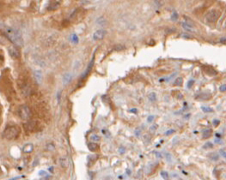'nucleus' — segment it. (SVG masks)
<instances>
[{
    "mask_svg": "<svg viewBox=\"0 0 226 180\" xmlns=\"http://www.w3.org/2000/svg\"><path fill=\"white\" fill-rule=\"evenodd\" d=\"M4 34L8 38V40H10L14 45H16V46H22L23 40L21 32L19 30L11 27H5L4 29Z\"/></svg>",
    "mask_w": 226,
    "mask_h": 180,
    "instance_id": "1",
    "label": "nucleus"
},
{
    "mask_svg": "<svg viewBox=\"0 0 226 180\" xmlns=\"http://www.w3.org/2000/svg\"><path fill=\"white\" fill-rule=\"evenodd\" d=\"M20 134V129L17 126L10 125L5 128V129L3 132V136L7 140H14L18 137Z\"/></svg>",
    "mask_w": 226,
    "mask_h": 180,
    "instance_id": "2",
    "label": "nucleus"
},
{
    "mask_svg": "<svg viewBox=\"0 0 226 180\" xmlns=\"http://www.w3.org/2000/svg\"><path fill=\"white\" fill-rule=\"evenodd\" d=\"M17 113L20 119L22 120H28L29 117H31V111L28 105H22L18 107L17 110Z\"/></svg>",
    "mask_w": 226,
    "mask_h": 180,
    "instance_id": "3",
    "label": "nucleus"
},
{
    "mask_svg": "<svg viewBox=\"0 0 226 180\" xmlns=\"http://www.w3.org/2000/svg\"><path fill=\"white\" fill-rule=\"evenodd\" d=\"M19 88H20V89H21V92L23 96L27 97L31 94V87H30V84H29L28 82L22 81V83L19 82Z\"/></svg>",
    "mask_w": 226,
    "mask_h": 180,
    "instance_id": "4",
    "label": "nucleus"
},
{
    "mask_svg": "<svg viewBox=\"0 0 226 180\" xmlns=\"http://www.w3.org/2000/svg\"><path fill=\"white\" fill-rule=\"evenodd\" d=\"M220 16V13L216 10H212L206 14V20L210 22H216Z\"/></svg>",
    "mask_w": 226,
    "mask_h": 180,
    "instance_id": "5",
    "label": "nucleus"
},
{
    "mask_svg": "<svg viewBox=\"0 0 226 180\" xmlns=\"http://www.w3.org/2000/svg\"><path fill=\"white\" fill-rule=\"evenodd\" d=\"M23 128L27 132H34L37 129V122L34 120L28 121L27 123H23Z\"/></svg>",
    "mask_w": 226,
    "mask_h": 180,
    "instance_id": "6",
    "label": "nucleus"
},
{
    "mask_svg": "<svg viewBox=\"0 0 226 180\" xmlns=\"http://www.w3.org/2000/svg\"><path fill=\"white\" fill-rule=\"evenodd\" d=\"M94 62H95V53H94L92 59H91V61L90 62V64H89V65H88L86 70H84V72L83 74H82L81 78H80V79H81V80H80L81 82L84 81L85 79L87 78V76L90 75V71H91V70H92V68H93V65H94Z\"/></svg>",
    "mask_w": 226,
    "mask_h": 180,
    "instance_id": "7",
    "label": "nucleus"
},
{
    "mask_svg": "<svg viewBox=\"0 0 226 180\" xmlns=\"http://www.w3.org/2000/svg\"><path fill=\"white\" fill-rule=\"evenodd\" d=\"M9 54H10V56L12 58H14V59H16V58H19L20 57H21V52H20L19 49L17 48V47L16 46H10L9 47Z\"/></svg>",
    "mask_w": 226,
    "mask_h": 180,
    "instance_id": "8",
    "label": "nucleus"
},
{
    "mask_svg": "<svg viewBox=\"0 0 226 180\" xmlns=\"http://www.w3.org/2000/svg\"><path fill=\"white\" fill-rule=\"evenodd\" d=\"M107 31L104 30V29H99V30H96L95 33L93 34V40H101L104 38V36L106 35Z\"/></svg>",
    "mask_w": 226,
    "mask_h": 180,
    "instance_id": "9",
    "label": "nucleus"
},
{
    "mask_svg": "<svg viewBox=\"0 0 226 180\" xmlns=\"http://www.w3.org/2000/svg\"><path fill=\"white\" fill-rule=\"evenodd\" d=\"M60 4H61L60 1H51L47 6V10L49 11L56 10L60 6Z\"/></svg>",
    "mask_w": 226,
    "mask_h": 180,
    "instance_id": "10",
    "label": "nucleus"
},
{
    "mask_svg": "<svg viewBox=\"0 0 226 180\" xmlns=\"http://www.w3.org/2000/svg\"><path fill=\"white\" fill-rule=\"evenodd\" d=\"M203 70L205 71V73L206 74V75L210 76H216L217 74H218V72H217L216 70H214L212 67H211V66H204L203 67Z\"/></svg>",
    "mask_w": 226,
    "mask_h": 180,
    "instance_id": "11",
    "label": "nucleus"
},
{
    "mask_svg": "<svg viewBox=\"0 0 226 180\" xmlns=\"http://www.w3.org/2000/svg\"><path fill=\"white\" fill-rule=\"evenodd\" d=\"M34 78L38 84H40L42 82V78H43L42 72L40 71V70H35V71L34 72Z\"/></svg>",
    "mask_w": 226,
    "mask_h": 180,
    "instance_id": "12",
    "label": "nucleus"
},
{
    "mask_svg": "<svg viewBox=\"0 0 226 180\" xmlns=\"http://www.w3.org/2000/svg\"><path fill=\"white\" fill-rule=\"evenodd\" d=\"M33 150H34V145L32 143L25 144L22 147V151L25 153H30L33 152Z\"/></svg>",
    "mask_w": 226,
    "mask_h": 180,
    "instance_id": "13",
    "label": "nucleus"
},
{
    "mask_svg": "<svg viewBox=\"0 0 226 180\" xmlns=\"http://www.w3.org/2000/svg\"><path fill=\"white\" fill-rule=\"evenodd\" d=\"M88 148H89L90 151H91V152H96V151H97V150L99 149V145H98L97 143L93 142V141H91V142H89V143H88Z\"/></svg>",
    "mask_w": 226,
    "mask_h": 180,
    "instance_id": "14",
    "label": "nucleus"
},
{
    "mask_svg": "<svg viewBox=\"0 0 226 180\" xmlns=\"http://www.w3.org/2000/svg\"><path fill=\"white\" fill-rule=\"evenodd\" d=\"M72 79V75L71 73H66L63 76V83L64 85L68 84Z\"/></svg>",
    "mask_w": 226,
    "mask_h": 180,
    "instance_id": "15",
    "label": "nucleus"
},
{
    "mask_svg": "<svg viewBox=\"0 0 226 180\" xmlns=\"http://www.w3.org/2000/svg\"><path fill=\"white\" fill-rule=\"evenodd\" d=\"M60 164L62 168H66L68 166V160L66 158V157H63V158H60Z\"/></svg>",
    "mask_w": 226,
    "mask_h": 180,
    "instance_id": "16",
    "label": "nucleus"
},
{
    "mask_svg": "<svg viewBox=\"0 0 226 180\" xmlns=\"http://www.w3.org/2000/svg\"><path fill=\"white\" fill-rule=\"evenodd\" d=\"M212 131L211 129H205V131H203V138L204 139H207V138H209L211 135H212Z\"/></svg>",
    "mask_w": 226,
    "mask_h": 180,
    "instance_id": "17",
    "label": "nucleus"
},
{
    "mask_svg": "<svg viewBox=\"0 0 226 180\" xmlns=\"http://www.w3.org/2000/svg\"><path fill=\"white\" fill-rule=\"evenodd\" d=\"M181 26H182V28L185 29V30H187V31L193 32V30H194V29H193V26H192V25H190V24H188V23L183 22L182 24H181Z\"/></svg>",
    "mask_w": 226,
    "mask_h": 180,
    "instance_id": "18",
    "label": "nucleus"
},
{
    "mask_svg": "<svg viewBox=\"0 0 226 180\" xmlns=\"http://www.w3.org/2000/svg\"><path fill=\"white\" fill-rule=\"evenodd\" d=\"M90 139L93 142H97V141H99L100 140H101V137H100L99 135H96V134H92L90 136Z\"/></svg>",
    "mask_w": 226,
    "mask_h": 180,
    "instance_id": "19",
    "label": "nucleus"
},
{
    "mask_svg": "<svg viewBox=\"0 0 226 180\" xmlns=\"http://www.w3.org/2000/svg\"><path fill=\"white\" fill-rule=\"evenodd\" d=\"M210 97H211L210 94H199V95H198L197 97H196V99H199V100H208Z\"/></svg>",
    "mask_w": 226,
    "mask_h": 180,
    "instance_id": "20",
    "label": "nucleus"
},
{
    "mask_svg": "<svg viewBox=\"0 0 226 180\" xmlns=\"http://www.w3.org/2000/svg\"><path fill=\"white\" fill-rule=\"evenodd\" d=\"M148 98L151 102L156 101V100H157V94H156V93H154V92H151V93L149 94Z\"/></svg>",
    "mask_w": 226,
    "mask_h": 180,
    "instance_id": "21",
    "label": "nucleus"
},
{
    "mask_svg": "<svg viewBox=\"0 0 226 180\" xmlns=\"http://www.w3.org/2000/svg\"><path fill=\"white\" fill-rule=\"evenodd\" d=\"M71 41H72V43H74V44H77V43H78L79 39H78V35L76 34H72V35H71Z\"/></svg>",
    "mask_w": 226,
    "mask_h": 180,
    "instance_id": "22",
    "label": "nucleus"
},
{
    "mask_svg": "<svg viewBox=\"0 0 226 180\" xmlns=\"http://www.w3.org/2000/svg\"><path fill=\"white\" fill-rule=\"evenodd\" d=\"M182 82H183V79L182 78H181V77H177L175 80V86H181V85H182Z\"/></svg>",
    "mask_w": 226,
    "mask_h": 180,
    "instance_id": "23",
    "label": "nucleus"
},
{
    "mask_svg": "<svg viewBox=\"0 0 226 180\" xmlns=\"http://www.w3.org/2000/svg\"><path fill=\"white\" fill-rule=\"evenodd\" d=\"M46 149L48 150V151H53V150L55 149V146L53 143H47L46 144Z\"/></svg>",
    "mask_w": 226,
    "mask_h": 180,
    "instance_id": "24",
    "label": "nucleus"
},
{
    "mask_svg": "<svg viewBox=\"0 0 226 180\" xmlns=\"http://www.w3.org/2000/svg\"><path fill=\"white\" fill-rule=\"evenodd\" d=\"M160 174H161V176H162V178L164 180H168L169 179V173L167 172H165V171H162Z\"/></svg>",
    "mask_w": 226,
    "mask_h": 180,
    "instance_id": "25",
    "label": "nucleus"
},
{
    "mask_svg": "<svg viewBox=\"0 0 226 180\" xmlns=\"http://www.w3.org/2000/svg\"><path fill=\"white\" fill-rule=\"evenodd\" d=\"M124 49H125V46L122 45H115V46L113 48V50H114V51H121V50H124Z\"/></svg>",
    "mask_w": 226,
    "mask_h": 180,
    "instance_id": "26",
    "label": "nucleus"
},
{
    "mask_svg": "<svg viewBox=\"0 0 226 180\" xmlns=\"http://www.w3.org/2000/svg\"><path fill=\"white\" fill-rule=\"evenodd\" d=\"M201 110L204 111V113H212V111H213V110L212 108L210 107H201Z\"/></svg>",
    "mask_w": 226,
    "mask_h": 180,
    "instance_id": "27",
    "label": "nucleus"
},
{
    "mask_svg": "<svg viewBox=\"0 0 226 180\" xmlns=\"http://www.w3.org/2000/svg\"><path fill=\"white\" fill-rule=\"evenodd\" d=\"M177 19H178V14L176 11H174L171 15V20L175 22V21H177Z\"/></svg>",
    "mask_w": 226,
    "mask_h": 180,
    "instance_id": "28",
    "label": "nucleus"
},
{
    "mask_svg": "<svg viewBox=\"0 0 226 180\" xmlns=\"http://www.w3.org/2000/svg\"><path fill=\"white\" fill-rule=\"evenodd\" d=\"M210 157H211V159H212V160H218L219 156H218V153H212V154H211Z\"/></svg>",
    "mask_w": 226,
    "mask_h": 180,
    "instance_id": "29",
    "label": "nucleus"
},
{
    "mask_svg": "<svg viewBox=\"0 0 226 180\" xmlns=\"http://www.w3.org/2000/svg\"><path fill=\"white\" fill-rule=\"evenodd\" d=\"M213 147V145H212V142H209V141H208V142H206L204 145V148L205 149H207V148H211V147Z\"/></svg>",
    "mask_w": 226,
    "mask_h": 180,
    "instance_id": "30",
    "label": "nucleus"
},
{
    "mask_svg": "<svg viewBox=\"0 0 226 180\" xmlns=\"http://www.w3.org/2000/svg\"><path fill=\"white\" fill-rule=\"evenodd\" d=\"M97 22L99 23L100 25H104L105 23H106V21L104 20L103 17H101V18L97 20Z\"/></svg>",
    "mask_w": 226,
    "mask_h": 180,
    "instance_id": "31",
    "label": "nucleus"
},
{
    "mask_svg": "<svg viewBox=\"0 0 226 180\" xmlns=\"http://www.w3.org/2000/svg\"><path fill=\"white\" fill-rule=\"evenodd\" d=\"M157 129V125H152L151 128H150V132H151V133H154Z\"/></svg>",
    "mask_w": 226,
    "mask_h": 180,
    "instance_id": "32",
    "label": "nucleus"
},
{
    "mask_svg": "<svg viewBox=\"0 0 226 180\" xmlns=\"http://www.w3.org/2000/svg\"><path fill=\"white\" fill-rule=\"evenodd\" d=\"M193 83H194V80H193V79H191V80L188 81V82H187V88H192V86L193 85Z\"/></svg>",
    "mask_w": 226,
    "mask_h": 180,
    "instance_id": "33",
    "label": "nucleus"
},
{
    "mask_svg": "<svg viewBox=\"0 0 226 180\" xmlns=\"http://www.w3.org/2000/svg\"><path fill=\"white\" fill-rule=\"evenodd\" d=\"M175 129H169V131H167L166 132H165V135H171V134H173V133H175Z\"/></svg>",
    "mask_w": 226,
    "mask_h": 180,
    "instance_id": "34",
    "label": "nucleus"
},
{
    "mask_svg": "<svg viewBox=\"0 0 226 180\" xmlns=\"http://www.w3.org/2000/svg\"><path fill=\"white\" fill-rule=\"evenodd\" d=\"M154 119H155V117L153 116V115H151V116H149L148 117V119H147V121L149 123H151L152 121L154 120Z\"/></svg>",
    "mask_w": 226,
    "mask_h": 180,
    "instance_id": "35",
    "label": "nucleus"
},
{
    "mask_svg": "<svg viewBox=\"0 0 226 180\" xmlns=\"http://www.w3.org/2000/svg\"><path fill=\"white\" fill-rule=\"evenodd\" d=\"M219 90L221 91V92H224V91H226V85L224 84V85H222V86H220Z\"/></svg>",
    "mask_w": 226,
    "mask_h": 180,
    "instance_id": "36",
    "label": "nucleus"
},
{
    "mask_svg": "<svg viewBox=\"0 0 226 180\" xmlns=\"http://www.w3.org/2000/svg\"><path fill=\"white\" fill-rule=\"evenodd\" d=\"M165 156H166L167 160L169 162H171V155H170V153H165Z\"/></svg>",
    "mask_w": 226,
    "mask_h": 180,
    "instance_id": "37",
    "label": "nucleus"
},
{
    "mask_svg": "<svg viewBox=\"0 0 226 180\" xmlns=\"http://www.w3.org/2000/svg\"><path fill=\"white\" fill-rule=\"evenodd\" d=\"M219 123H220V121L218 120V119H214V120H213V122H212V123H213V125H214V126L218 125H219Z\"/></svg>",
    "mask_w": 226,
    "mask_h": 180,
    "instance_id": "38",
    "label": "nucleus"
},
{
    "mask_svg": "<svg viewBox=\"0 0 226 180\" xmlns=\"http://www.w3.org/2000/svg\"><path fill=\"white\" fill-rule=\"evenodd\" d=\"M130 113H135V114H137V113H138V109H137V108H133V109H131V110H130Z\"/></svg>",
    "mask_w": 226,
    "mask_h": 180,
    "instance_id": "39",
    "label": "nucleus"
},
{
    "mask_svg": "<svg viewBox=\"0 0 226 180\" xmlns=\"http://www.w3.org/2000/svg\"><path fill=\"white\" fill-rule=\"evenodd\" d=\"M60 97H61V92H58V94H57V99H58V103L60 102Z\"/></svg>",
    "mask_w": 226,
    "mask_h": 180,
    "instance_id": "40",
    "label": "nucleus"
},
{
    "mask_svg": "<svg viewBox=\"0 0 226 180\" xmlns=\"http://www.w3.org/2000/svg\"><path fill=\"white\" fill-rule=\"evenodd\" d=\"M119 151H120V153H124V152H125V148H124V147H120Z\"/></svg>",
    "mask_w": 226,
    "mask_h": 180,
    "instance_id": "41",
    "label": "nucleus"
},
{
    "mask_svg": "<svg viewBox=\"0 0 226 180\" xmlns=\"http://www.w3.org/2000/svg\"><path fill=\"white\" fill-rule=\"evenodd\" d=\"M39 175H40V176H42V175H46V172H45V171H40V172H39Z\"/></svg>",
    "mask_w": 226,
    "mask_h": 180,
    "instance_id": "42",
    "label": "nucleus"
},
{
    "mask_svg": "<svg viewBox=\"0 0 226 180\" xmlns=\"http://www.w3.org/2000/svg\"><path fill=\"white\" fill-rule=\"evenodd\" d=\"M220 153H222V155L224 156V157L226 159V153L224 151V150H220Z\"/></svg>",
    "mask_w": 226,
    "mask_h": 180,
    "instance_id": "43",
    "label": "nucleus"
},
{
    "mask_svg": "<svg viewBox=\"0 0 226 180\" xmlns=\"http://www.w3.org/2000/svg\"><path fill=\"white\" fill-rule=\"evenodd\" d=\"M220 42H221V43H224V44H225V43H226V39H224V38H222V39L220 40Z\"/></svg>",
    "mask_w": 226,
    "mask_h": 180,
    "instance_id": "44",
    "label": "nucleus"
},
{
    "mask_svg": "<svg viewBox=\"0 0 226 180\" xmlns=\"http://www.w3.org/2000/svg\"><path fill=\"white\" fill-rule=\"evenodd\" d=\"M139 132H140V133H141V131H139V129H136V132H135V133H136V135H137V136H139Z\"/></svg>",
    "mask_w": 226,
    "mask_h": 180,
    "instance_id": "45",
    "label": "nucleus"
},
{
    "mask_svg": "<svg viewBox=\"0 0 226 180\" xmlns=\"http://www.w3.org/2000/svg\"><path fill=\"white\" fill-rule=\"evenodd\" d=\"M81 3H82L83 4H89L90 1H81Z\"/></svg>",
    "mask_w": 226,
    "mask_h": 180,
    "instance_id": "46",
    "label": "nucleus"
},
{
    "mask_svg": "<svg viewBox=\"0 0 226 180\" xmlns=\"http://www.w3.org/2000/svg\"><path fill=\"white\" fill-rule=\"evenodd\" d=\"M157 153V157H162V155H161L159 153Z\"/></svg>",
    "mask_w": 226,
    "mask_h": 180,
    "instance_id": "47",
    "label": "nucleus"
},
{
    "mask_svg": "<svg viewBox=\"0 0 226 180\" xmlns=\"http://www.w3.org/2000/svg\"><path fill=\"white\" fill-rule=\"evenodd\" d=\"M127 174H128V175H130V174H131V171H130V170H127Z\"/></svg>",
    "mask_w": 226,
    "mask_h": 180,
    "instance_id": "48",
    "label": "nucleus"
},
{
    "mask_svg": "<svg viewBox=\"0 0 226 180\" xmlns=\"http://www.w3.org/2000/svg\"><path fill=\"white\" fill-rule=\"evenodd\" d=\"M49 170H50V171H52V170H53V167H50V168H49Z\"/></svg>",
    "mask_w": 226,
    "mask_h": 180,
    "instance_id": "49",
    "label": "nucleus"
}]
</instances>
